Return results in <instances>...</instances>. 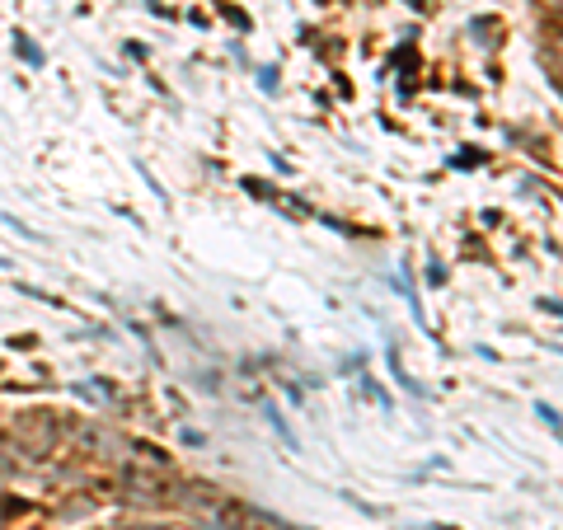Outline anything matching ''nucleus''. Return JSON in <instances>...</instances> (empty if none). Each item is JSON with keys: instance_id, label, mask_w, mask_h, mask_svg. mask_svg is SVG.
<instances>
[{"instance_id": "nucleus-1", "label": "nucleus", "mask_w": 563, "mask_h": 530, "mask_svg": "<svg viewBox=\"0 0 563 530\" xmlns=\"http://www.w3.org/2000/svg\"><path fill=\"white\" fill-rule=\"evenodd\" d=\"M188 507L197 511V517H202L211 530H244V507H235L230 498H221L217 488H193L188 493Z\"/></svg>"}, {"instance_id": "nucleus-2", "label": "nucleus", "mask_w": 563, "mask_h": 530, "mask_svg": "<svg viewBox=\"0 0 563 530\" xmlns=\"http://www.w3.org/2000/svg\"><path fill=\"white\" fill-rule=\"evenodd\" d=\"M123 488H127V498L155 502L160 493H164V474H160V470H141V465H127V470H123Z\"/></svg>"}, {"instance_id": "nucleus-3", "label": "nucleus", "mask_w": 563, "mask_h": 530, "mask_svg": "<svg viewBox=\"0 0 563 530\" xmlns=\"http://www.w3.org/2000/svg\"><path fill=\"white\" fill-rule=\"evenodd\" d=\"M540 5H550V10H559V0H540Z\"/></svg>"}]
</instances>
